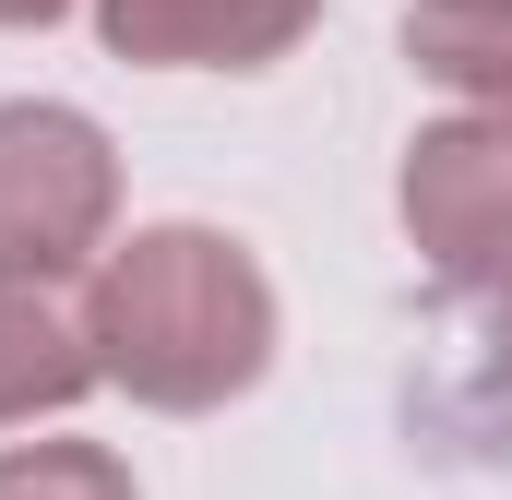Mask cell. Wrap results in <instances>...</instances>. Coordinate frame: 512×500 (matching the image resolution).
Masks as SVG:
<instances>
[{
	"instance_id": "cell-2",
	"label": "cell",
	"mask_w": 512,
	"mask_h": 500,
	"mask_svg": "<svg viewBox=\"0 0 512 500\" xmlns=\"http://www.w3.org/2000/svg\"><path fill=\"white\" fill-rule=\"evenodd\" d=\"M0 12H48V0H0Z\"/></svg>"
},
{
	"instance_id": "cell-1",
	"label": "cell",
	"mask_w": 512,
	"mask_h": 500,
	"mask_svg": "<svg viewBox=\"0 0 512 500\" xmlns=\"http://www.w3.org/2000/svg\"><path fill=\"white\" fill-rule=\"evenodd\" d=\"M108 322H120V358L155 381V393H203V381L251 370V286L227 274L215 239H155L120 274Z\"/></svg>"
}]
</instances>
